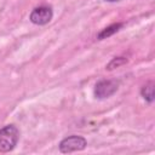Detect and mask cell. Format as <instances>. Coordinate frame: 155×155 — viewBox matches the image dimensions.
<instances>
[{
    "label": "cell",
    "mask_w": 155,
    "mask_h": 155,
    "mask_svg": "<svg viewBox=\"0 0 155 155\" xmlns=\"http://www.w3.org/2000/svg\"><path fill=\"white\" fill-rule=\"evenodd\" d=\"M140 94L142 97L148 102V103H153L154 102V81H149L147 82L142 90H140Z\"/></svg>",
    "instance_id": "6"
},
{
    "label": "cell",
    "mask_w": 155,
    "mask_h": 155,
    "mask_svg": "<svg viewBox=\"0 0 155 155\" xmlns=\"http://www.w3.org/2000/svg\"><path fill=\"white\" fill-rule=\"evenodd\" d=\"M105 1H109V2H115V1H120V0H105Z\"/></svg>",
    "instance_id": "8"
},
{
    "label": "cell",
    "mask_w": 155,
    "mask_h": 155,
    "mask_svg": "<svg viewBox=\"0 0 155 155\" xmlns=\"http://www.w3.org/2000/svg\"><path fill=\"white\" fill-rule=\"evenodd\" d=\"M124 27V23H114V24H110L109 27L102 29L98 34H97V39L98 40H104L111 35H114L115 33H117L121 28Z\"/></svg>",
    "instance_id": "5"
},
{
    "label": "cell",
    "mask_w": 155,
    "mask_h": 155,
    "mask_svg": "<svg viewBox=\"0 0 155 155\" xmlns=\"http://www.w3.org/2000/svg\"><path fill=\"white\" fill-rule=\"evenodd\" d=\"M19 139V130L15 125H6L0 128V153H8L15 149Z\"/></svg>",
    "instance_id": "1"
},
{
    "label": "cell",
    "mask_w": 155,
    "mask_h": 155,
    "mask_svg": "<svg viewBox=\"0 0 155 155\" xmlns=\"http://www.w3.org/2000/svg\"><path fill=\"white\" fill-rule=\"evenodd\" d=\"M119 88V82L116 80H101L94 86V96L98 99L108 98L113 96Z\"/></svg>",
    "instance_id": "4"
},
{
    "label": "cell",
    "mask_w": 155,
    "mask_h": 155,
    "mask_svg": "<svg viewBox=\"0 0 155 155\" xmlns=\"http://www.w3.org/2000/svg\"><path fill=\"white\" fill-rule=\"evenodd\" d=\"M126 63H127V58H125V57H115V58H113V59L107 64L105 69H107V70H113V69L119 68V67H121V65H124V64H126Z\"/></svg>",
    "instance_id": "7"
},
{
    "label": "cell",
    "mask_w": 155,
    "mask_h": 155,
    "mask_svg": "<svg viewBox=\"0 0 155 155\" xmlns=\"http://www.w3.org/2000/svg\"><path fill=\"white\" fill-rule=\"evenodd\" d=\"M52 17H53V11L50 6H39L30 12L29 21L36 25H45L51 22Z\"/></svg>",
    "instance_id": "3"
},
{
    "label": "cell",
    "mask_w": 155,
    "mask_h": 155,
    "mask_svg": "<svg viewBox=\"0 0 155 155\" xmlns=\"http://www.w3.org/2000/svg\"><path fill=\"white\" fill-rule=\"evenodd\" d=\"M86 145H87V140L82 136L71 134V136L63 138L59 142L58 148H59L61 153L69 154V153H74V151H81L86 148Z\"/></svg>",
    "instance_id": "2"
}]
</instances>
